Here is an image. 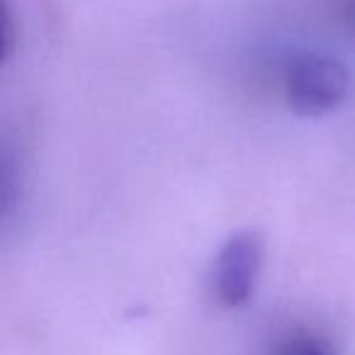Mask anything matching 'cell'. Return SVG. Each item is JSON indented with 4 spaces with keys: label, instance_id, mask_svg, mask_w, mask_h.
I'll return each instance as SVG.
<instances>
[{
    "label": "cell",
    "instance_id": "6da1fadb",
    "mask_svg": "<svg viewBox=\"0 0 355 355\" xmlns=\"http://www.w3.org/2000/svg\"><path fill=\"white\" fill-rule=\"evenodd\" d=\"M282 90L287 105L302 117H321L345 103L350 73L340 59L324 51H300L285 66Z\"/></svg>",
    "mask_w": 355,
    "mask_h": 355
},
{
    "label": "cell",
    "instance_id": "7a4b0ae2",
    "mask_svg": "<svg viewBox=\"0 0 355 355\" xmlns=\"http://www.w3.org/2000/svg\"><path fill=\"white\" fill-rule=\"evenodd\" d=\"M263 266V241L256 232H236L214 258L212 290L222 306L236 309L251 300Z\"/></svg>",
    "mask_w": 355,
    "mask_h": 355
},
{
    "label": "cell",
    "instance_id": "3957f363",
    "mask_svg": "<svg viewBox=\"0 0 355 355\" xmlns=\"http://www.w3.org/2000/svg\"><path fill=\"white\" fill-rule=\"evenodd\" d=\"M272 355H338L324 338L314 334H292L280 340Z\"/></svg>",
    "mask_w": 355,
    "mask_h": 355
},
{
    "label": "cell",
    "instance_id": "277c9868",
    "mask_svg": "<svg viewBox=\"0 0 355 355\" xmlns=\"http://www.w3.org/2000/svg\"><path fill=\"white\" fill-rule=\"evenodd\" d=\"M334 8L340 20L345 22V27L355 32V0H334Z\"/></svg>",
    "mask_w": 355,
    "mask_h": 355
}]
</instances>
